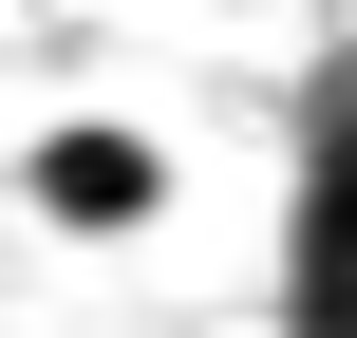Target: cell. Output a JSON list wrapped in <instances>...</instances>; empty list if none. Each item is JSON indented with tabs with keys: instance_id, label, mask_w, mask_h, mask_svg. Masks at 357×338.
<instances>
[{
	"instance_id": "1",
	"label": "cell",
	"mask_w": 357,
	"mask_h": 338,
	"mask_svg": "<svg viewBox=\"0 0 357 338\" xmlns=\"http://www.w3.org/2000/svg\"><path fill=\"white\" fill-rule=\"evenodd\" d=\"M19 188H38V226L132 245V226L169 207V151H151V132H113V113H75V132H38V151H19Z\"/></svg>"
}]
</instances>
